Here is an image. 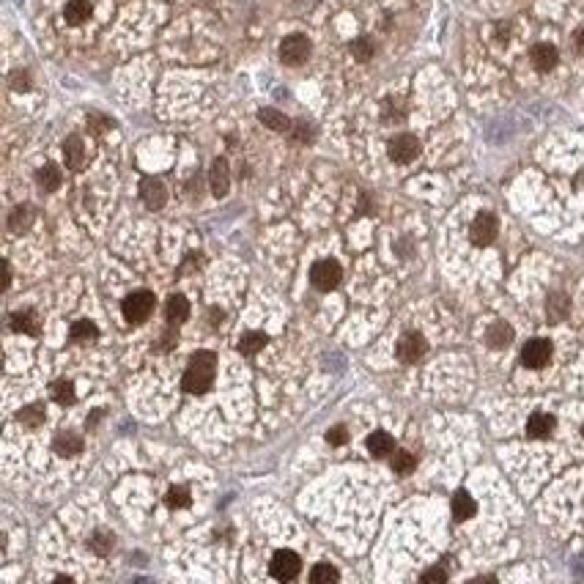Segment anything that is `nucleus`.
<instances>
[{"instance_id":"f257e3e1","label":"nucleus","mask_w":584,"mask_h":584,"mask_svg":"<svg viewBox=\"0 0 584 584\" xmlns=\"http://www.w3.org/2000/svg\"><path fill=\"white\" fill-rule=\"evenodd\" d=\"M214 373H217V356L211 352H195L190 356V368L181 379V387L192 395H204L214 384Z\"/></svg>"},{"instance_id":"f03ea898","label":"nucleus","mask_w":584,"mask_h":584,"mask_svg":"<svg viewBox=\"0 0 584 584\" xmlns=\"http://www.w3.org/2000/svg\"><path fill=\"white\" fill-rule=\"evenodd\" d=\"M310 52H313V44H310V39L302 36V33H291L280 44V58L288 66H302L307 58H310Z\"/></svg>"},{"instance_id":"7ed1b4c3","label":"nucleus","mask_w":584,"mask_h":584,"mask_svg":"<svg viewBox=\"0 0 584 584\" xmlns=\"http://www.w3.org/2000/svg\"><path fill=\"white\" fill-rule=\"evenodd\" d=\"M121 310H124V318L129 324H143L154 313V294L151 291H135L124 299Z\"/></svg>"},{"instance_id":"20e7f679","label":"nucleus","mask_w":584,"mask_h":584,"mask_svg":"<svg viewBox=\"0 0 584 584\" xmlns=\"http://www.w3.org/2000/svg\"><path fill=\"white\" fill-rule=\"evenodd\" d=\"M340 278H343V269H340V263L332 261V258L318 261V263L310 269V282H313L318 291H332V288L340 282Z\"/></svg>"},{"instance_id":"39448f33","label":"nucleus","mask_w":584,"mask_h":584,"mask_svg":"<svg viewBox=\"0 0 584 584\" xmlns=\"http://www.w3.org/2000/svg\"><path fill=\"white\" fill-rule=\"evenodd\" d=\"M417 154H420V140H417L414 135H409V132H404V135H395V137L390 140V159H392V162H398V165H409V162H414V159H417Z\"/></svg>"},{"instance_id":"423d86ee","label":"nucleus","mask_w":584,"mask_h":584,"mask_svg":"<svg viewBox=\"0 0 584 584\" xmlns=\"http://www.w3.org/2000/svg\"><path fill=\"white\" fill-rule=\"evenodd\" d=\"M299 571H302V562H299V557H297L294 552H288V549H280L278 554L272 557V576H275L278 582H291V579H297Z\"/></svg>"},{"instance_id":"0eeeda50","label":"nucleus","mask_w":584,"mask_h":584,"mask_svg":"<svg viewBox=\"0 0 584 584\" xmlns=\"http://www.w3.org/2000/svg\"><path fill=\"white\" fill-rule=\"evenodd\" d=\"M549 359H552V343H549V340L535 337V340H527V343H524V349H521V362H524L527 368L538 371V368L549 365Z\"/></svg>"},{"instance_id":"6e6552de","label":"nucleus","mask_w":584,"mask_h":584,"mask_svg":"<svg viewBox=\"0 0 584 584\" xmlns=\"http://www.w3.org/2000/svg\"><path fill=\"white\" fill-rule=\"evenodd\" d=\"M472 242L478 244V247H485V244H491L494 239H497V233H499V223H497V217L491 214V211H483V214H478L475 217V223H472Z\"/></svg>"},{"instance_id":"1a4fd4ad","label":"nucleus","mask_w":584,"mask_h":584,"mask_svg":"<svg viewBox=\"0 0 584 584\" xmlns=\"http://www.w3.org/2000/svg\"><path fill=\"white\" fill-rule=\"evenodd\" d=\"M61 17H63V23H66L69 27L85 25V23L94 17V3H91V0H66Z\"/></svg>"},{"instance_id":"9d476101","label":"nucleus","mask_w":584,"mask_h":584,"mask_svg":"<svg viewBox=\"0 0 584 584\" xmlns=\"http://www.w3.org/2000/svg\"><path fill=\"white\" fill-rule=\"evenodd\" d=\"M425 352H428V343H425V337L417 335V332L404 335L401 343H398V359H401V362H417V359L425 356Z\"/></svg>"},{"instance_id":"9b49d317","label":"nucleus","mask_w":584,"mask_h":584,"mask_svg":"<svg viewBox=\"0 0 584 584\" xmlns=\"http://www.w3.org/2000/svg\"><path fill=\"white\" fill-rule=\"evenodd\" d=\"M140 195H143V201H146L149 209H162V206L168 204V190H165V184L159 178H151V176L143 178Z\"/></svg>"},{"instance_id":"f8f14e48","label":"nucleus","mask_w":584,"mask_h":584,"mask_svg":"<svg viewBox=\"0 0 584 584\" xmlns=\"http://www.w3.org/2000/svg\"><path fill=\"white\" fill-rule=\"evenodd\" d=\"M530 58H533V66L538 69V72H552V69L557 66L559 52H557V47H554V44H546V42H540V44H535V47H533Z\"/></svg>"},{"instance_id":"ddd939ff","label":"nucleus","mask_w":584,"mask_h":584,"mask_svg":"<svg viewBox=\"0 0 584 584\" xmlns=\"http://www.w3.org/2000/svg\"><path fill=\"white\" fill-rule=\"evenodd\" d=\"M209 184H211V192L217 198H225L230 190V173H228V162L225 159H214L211 165V173H209Z\"/></svg>"},{"instance_id":"4468645a","label":"nucleus","mask_w":584,"mask_h":584,"mask_svg":"<svg viewBox=\"0 0 584 584\" xmlns=\"http://www.w3.org/2000/svg\"><path fill=\"white\" fill-rule=\"evenodd\" d=\"M63 159H66V168L80 170L85 165V143L80 135H69L66 143H63Z\"/></svg>"},{"instance_id":"2eb2a0df","label":"nucleus","mask_w":584,"mask_h":584,"mask_svg":"<svg viewBox=\"0 0 584 584\" xmlns=\"http://www.w3.org/2000/svg\"><path fill=\"white\" fill-rule=\"evenodd\" d=\"M165 318L170 321V327L184 324V321L190 318V302H187L181 294H173V297L168 299V305H165Z\"/></svg>"},{"instance_id":"dca6fc26","label":"nucleus","mask_w":584,"mask_h":584,"mask_svg":"<svg viewBox=\"0 0 584 584\" xmlns=\"http://www.w3.org/2000/svg\"><path fill=\"white\" fill-rule=\"evenodd\" d=\"M552 431H554V417L546 411H535L527 420V433L533 439H546V436H552Z\"/></svg>"},{"instance_id":"f3484780","label":"nucleus","mask_w":584,"mask_h":584,"mask_svg":"<svg viewBox=\"0 0 584 584\" xmlns=\"http://www.w3.org/2000/svg\"><path fill=\"white\" fill-rule=\"evenodd\" d=\"M52 447H55L58 456H77V453H82V436H77L72 431H63L61 436H55Z\"/></svg>"},{"instance_id":"a211bd4d","label":"nucleus","mask_w":584,"mask_h":584,"mask_svg":"<svg viewBox=\"0 0 584 584\" xmlns=\"http://www.w3.org/2000/svg\"><path fill=\"white\" fill-rule=\"evenodd\" d=\"M368 450H371L373 458H384L395 450V442H392V436L387 431H373L368 436Z\"/></svg>"},{"instance_id":"6ab92c4d","label":"nucleus","mask_w":584,"mask_h":584,"mask_svg":"<svg viewBox=\"0 0 584 584\" xmlns=\"http://www.w3.org/2000/svg\"><path fill=\"white\" fill-rule=\"evenodd\" d=\"M11 330L23 332V335H39V318L33 310H17L11 316Z\"/></svg>"},{"instance_id":"aec40b11","label":"nucleus","mask_w":584,"mask_h":584,"mask_svg":"<svg viewBox=\"0 0 584 584\" xmlns=\"http://www.w3.org/2000/svg\"><path fill=\"white\" fill-rule=\"evenodd\" d=\"M475 513H478L475 499H472L466 491H458L456 497H453V518H456V521H466V518H472Z\"/></svg>"},{"instance_id":"412c9836","label":"nucleus","mask_w":584,"mask_h":584,"mask_svg":"<svg viewBox=\"0 0 584 584\" xmlns=\"http://www.w3.org/2000/svg\"><path fill=\"white\" fill-rule=\"evenodd\" d=\"M258 121H261V124H266L272 132H288V129H291V121H288L280 110H275V107H263V110H258Z\"/></svg>"},{"instance_id":"4be33fe9","label":"nucleus","mask_w":584,"mask_h":584,"mask_svg":"<svg viewBox=\"0 0 584 584\" xmlns=\"http://www.w3.org/2000/svg\"><path fill=\"white\" fill-rule=\"evenodd\" d=\"M485 340H488V346H491V349H505V346L513 343V330H510L505 321H497V324L488 330Z\"/></svg>"},{"instance_id":"5701e85b","label":"nucleus","mask_w":584,"mask_h":584,"mask_svg":"<svg viewBox=\"0 0 584 584\" xmlns=\"http://www.w3.org/2000/svg\"><path fill=\"white\" fill-rule=\"evenodd\" d=\"M30 223H33V209L30 206H17L8 214V230L11 233H23V230L30 228Z\"/></svg>"},{"instance_id":"b1692460","label":"nucleus","mask_w":584,"mask_h":584,"mask_svg":"<svg viewBox=\"0 0 584 584\" xmlns=\"http://www.w3.org/2000/svg\"><path fill=\"white\" fill-rule=\"evenodd\" d=\"M69 337H72L75 343H88V340H97V337H99V330H97V324H94V321L82 318V321H75V324H72Z\"/></svg>"},{"instance_id":"393cba45","label":"nucleus","mask_w":584,"mask_h":584,"mask_svg":"<svg viewBox=\"0 0 584 584\" xmlns=\"http://www.w3.org/2000/svg\"><path fill=\"white\" fill-rule=\"evenodd\" d=\"M266 340H269V337H266L263 332H247V335H242V340H239V352L247 356H253L266 346Z\"/></svg>"},{"instance_id":"a878e982","label":"nucleus","mask_w":584,"mask_h":584,"mask_svg":"<svg viewBox=\"0 0 584 584\" xmlns=\"http://www.w3.org/2000/svg\"><path fill=\"white\" fill-rule=\"evenodd\" d=\"M50 392L61 406H72L75 404V387H72V381H55L50 387Z\"/></svg>"},{"instance_id":"bb28decb","label":"nucleus","mask_w":584,"mask_h":584,"mask_svg":"<svg viewBox=\"0 0 584 584\" xmlns=\"http://www.w3.org/2000/svg\"><path fill=\"white\" fill-rule=\"evenodd\" d=\"M39 184L47 190V192H55L58 187H61V181H63V176H61V170L55 168V165H44L42 170H39Z\"/></svg>"},{"instance_id":"cd10ccee","label":"nucleus","mask_w":584,"mask_h":584,"mask_svg":"<svg viewBox=\"0 0 584 584\" xmlns=\"http://www.w3.org/2000/svg\"><path fill=\"white\" fill-rule=\"evenodd\" d=\"M414 466H417V461H414L411 453H406V450H395L392 453V469H395V475H409Z\"/></svg>"},{"instance_id":"c85d7f7f","label":"nucleus","mask_w":584,"mask_h":584,"mask_svg":"<svg viewBox=\"0 0 584 584\" xmlns=\"http://www.w3.org/2000/svg\"><path fill=\"white\" fill-rule=\"evenodd\" d=\"M340 579V573L332 568V565H316L313 571H310V582L313 584H330V582H337Z\"/></svg>"},{"instance_id":"c756f323","label":"nucleus","mask_w":584,"mask_h":584,"mask_svg":"<svg viewBox=\"0 0 584 584\" xmlns=\"http://www.w3.org/2000/svg\"><path fill=\"white\" fill-rule=\"evenodd\" d=\"M373 52H376V47H373V42L371 39H356V42H352V55H354L356 61H371L373 58Z\"/></svg>"},{"instance_id":"7c9ffc66","label":"nucleus","mask_w":584,"mask_h":584,"mask_svg":"<svg viewBox=\"0 0 584 584\" xmlns=\"http://www.w3.org/2000/svg\"><path fill=\"white\" fill-rule=\"evenodd\" d=\"M165 502H168L170 508H187V505H190V491L181 488V485H178V488H170L168 497H165Z\"/></svg>"},{"instance_id":"2f4dec72","label":"nucleus","mask_w":584,"mask_h":584,"mask_svg":"<svg viewBox=\"0 0 584 584\" xmlns=\"http://www.w3.org/2000/svg\"><path fill=\"white\" fill-rule=\"evenodd\" d=\"M20 423L25 425H42L44 423V409L42 406H27L20 411Z\"/></svg>"},{"instance_id":"473e14b6","label":"nucleus","mask_w":584,"mask_h":584,"mask_svg":"<svg viewBox=\"0 0 584 584\" xmlns=\"http://www.w3.org/2000/svg\"><path fill=\"white\" fill-rule=\"evenodd\" d=\"M91 549L99 554V557H104V554H110V549H113V535L107 533H97L94 535V540H91Z\"/></svg>"},{"instance_id":"72a5a7b5","label":"nucleus","mask_w":584,"mask_h":584,"mask_svg":"<svg viewBox=\"0 0 584 584\" xmlns=\"http://www.w3.org/2000/svg\"><path fill=\"white\" fill-rule=\"evenodd\" d=\"M549 316L554 318V321H562V316L568 313V299L565 297H559V294H554L552 299H549Z\"/></svg>"},{"instance_id":"f704fd0d","label":"nucleus","mask_w":584,"mask_h":584,"mask_svg":"<svg viewBox=\"0 0 584 584\" xmlns=\"http://www.w3.org/2000/svg\"><path fill=\"white\" fill-rule=\"evenodd\" d=\"M291 137H294L297 143H307V140L313 137V129H310V124H305V121H297V124H294V132H291Z\"/></svg>"},{"instance_id":"c9c22d12","label":"nucleus","mask_w":584,"mask_h":584,"mask_svg":"<svg viewBox=\"0 0 584 584\" xmlns=\"http://www.w3.org/2000/svg\"><path fill=\"white\" fill-rule=\"evenodd\" d=\"M346 439H349V433H346L343 425H337V428H332V431L327 433V442H330V445H346Z\"/></svg>"},{"instance_id":"e433bc0d","label":"nucleus","mask_w":584,"mask_h":584,"mask_svg":"<svg viewBox=\"0 0 584 584\" xmlns=\"http://www.w3.org/2000/svg\"><path fill=\"white\" fill-rule=\"evenodd\" d=\"M423 582H447V571L445 568H431L423 573Z\"/></svg>"},{"instance_id":"4c0bfd02","label":"nucleus","mask_w":584,"mask_h":584,"mask_svg":"<svg viewBox=\"0 0 584 584\" xmlns=\"http://www.w3.org/2000/svg\"><path fill=\"white\" fill-rule=\"evenodd\" d=\"M27 85H30V82H27V75H25V72H14V75H11V88H17V91L23 88V91H25Z\"/></svg>"},{"instance_id":"58836bf2","label":"nucleus","mask_w":584,"mask_h":584,"mask_svg":"<svg viewBox=\"0 0 584 584\" xmlns=\"http://www.w3.org/2000/svg\"><path fill=\"white\" fill-rule=\"evenodd\" d=\"M573 47H576V52H582L584 55V27L573 33Z\"/></svg>"},{"instance_id":"ea45409f","label":"nucleus","mask_w":584,"mask_h":584,"mask_svg":"<svg viewBox=\"0 0 584 584\" xmlns=\"http://www.w3.org/2000/svg\"><path fill=\"white\" fill-rule=\"evenodd\" d=\"M582 433H584V428H582Z\"/></svg>"}]
</instances>
